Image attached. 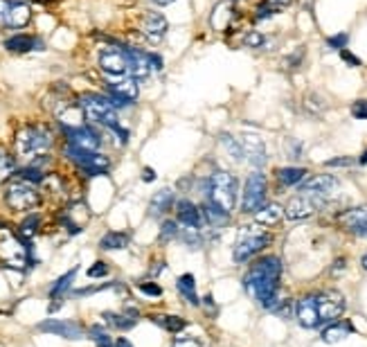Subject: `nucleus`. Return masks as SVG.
<instances>
[{"instance_id":"f257e3e1","label":"nucleus","mask_w":367,"mask_h":347,"mask_svg":"<svg viewBox=\"0 0 367 347\" xmlns=\"http://www.w3.org/2000/svg\"><path fill=\"white\" fill-rule=\"evenodd\" d=\"M282 260L278 255H263L250 264V269L244 275L246 293L257 300L263 309H275L280 300V280H282Z\"/></svg>"},{"instance_id":"f03ea898","label":"nucleus","mask_w":367,"mask_h":347,"mask_svg":"<svg viewBox=\"0 0 367 347\" xmlns=\"http://www.w3.org/2000/svg\"><path fill=\"white\" fill-rule=\"evenodd\" d=\"M54 145V133L48 124H25L16 133V154L20 158L34 160L48 154Z\"/></svg>"},{"instance_id":"7ed1b4c3","label":"nucleus","mask_w":367,"mask_h":347,"mask_svg":"<svg viewBox=\"0 0 367 347\" xmlns=\"http://www.w3.org/2000/svg\"><path fill=\"white\" fill-rule=\"evenodd\" d=\"M205 190H208V201H212L214 205H219L223 212L230 214L237 207V199H239V181L232 171H214L205 181Z\"/></svg>"},{"instance_id":"20e7f679","label":"nucleus","mask_w":367,"mask_h":347,"mask_svg":"<svg viewBox=\"0 0 367 347\" xmlns=\"http://www.w3.org/2000/svg\"><path fill=\"white\" fill-rule=\"evenodd\" d=\"M79 106H82L86 120L93 124L104 126V129L118 131L120 129V118H118V109L108 97L97 95V92H84L79 97Z\"/></svg>"},{"instance_id":"39448f33","label":"nucleus","mask_w":367,"mask_h":347,"mask_svg":"<svg viewBox=\"0 0 367 347\" xmlns=\"http://www.w3.org/2000/svg\"><path fill=\"white\" fill-rule=\"evenodd\" d=\"M270 241H273V237L261 226H257V224L255 226H244L237 235L232 257H235L237 264H246L255 255H259V252L266 248Z\"/></svg>"},{"instance_id":"423d86ee","label":"nucleus","mask_w":367,"mask_h":347,"mask_svg":"<svg viewBox=\"0 0 367 347\" xmlns=\"http://www.w3.org/2000/svg\"><path fill=\"white\" fill-rule=\"evenodd\" d=\"M5 203L14 212H32L41 205V192L37 185L25 178H11L5 190Z\"/></svg>"},{"instance_id":"0eeeda50","label":"nucleus","mask_w":367,"mask_h":347,"mask_svg":"<svg viewBox=\"0 0 367 347\" xmlns=\"http://www.w3.org/2000/svg\"><path fill=\"white\" fill-rule=\"evenodd\" d=\"M266 196H268V181L266 174L255 169L248 174L244 192H242V212L244 214H255L261 205H266Z\"/></svg>"},{"instance_id":"6e6552de","label":"nucleus","mask_w":367,"mask_h":347,"mask_svg":"<svg viewBox=\"0 0 367 347\" xmlns=\"http://www.w3.org/2000/svg\"><path fill=\"white\" fill-rule=\"evenodd\" d=\"M66 156L70 158L86 176H104V174L111 171V160L99 152H86V149H75L68 145Z\"/></svg>"},{"instance_id":"1a4fd4ad","label":"nucleus","mask_w":367,"mask_h":347,"mask_svg":"<svg viewBox=\"0 0 367 347\" xmlns=\"http://www.w3.org/2000/svg\"><path fill=\"white\" fill-rule=\"evenodd\" d=\"M316 296V305H318V316H320V325H329V322L340 320V316L345 314L347 303L345 296L336 288H325V291H318Z\"/></svg>"},{"instance_id":"9d476101","label":"nucleus","mask_w":367,"mask_h":347,"mask_svg":"<svg viewBox=\"0 0 367 347\" xmlns=\"http://www.w3.org/2000/svg\"><path fill=\"white\" fill-rule=\"evenodd\" d=\"M0 260L11 269H25L27 246L9 228H0Z\"/></svg>"},{"instance_id":"9b49d317","label":"nucleus","mask_w":367,"mask_h":347,"mask_svg":"<svg viewBox=\"0 0 367 347\" xmlns=\"http://www.w3.org/2000/svg\"><path fill=\"white\" fill-rule=\"evenodd\" d=\"M106 92H108V99L118 106H129V104H133L137 99V95H140V86H137V79L133 77H108L106 82Z\"/></svg>"},{"instance_id":"f8f14e48","label":"nucleus","mask_w":367,"mask_h":347,"mask_svg":"<svg viewBox=\"0 0 367 347\" xmlns=\"http://www.w3.org/2000/svg\"><path fill=\"white\" fill-rule=\"evenodd\" d=\"M32 20V7L20 0H0V25L7 30H23Z\"/></svg>"},{"instance_id":"ddd939ff","label":"nucleus","mask_w":367,"mask_h":347,"mask_svg":"<svg viewBox=\"0 0 367 347\" xmlns=\"http://www.w3.org/2000/svg\"><path fill=\"white\" fill-rule=\"evenodd\" d=\"M97 63L101 68V73H106L108 77H126L129 75V59H126L122 43L101 48L99 56H97Z\"/></svg>"},{"instance_id":"4468645a","label":"nucleus","mask_w":367,"mask_h":347,"mask_svg":"<svg viewBox=\"0 0 367 347\" xmlns=\"http://www.w3.org/2000/svg\"><path fill=\"white\" fill-rule=\"evenodd\" d=\"M323 205H325V201H320L318 196H311V194L300 192L297 196H293V199H291L289 203H286L284 217L291 219V221H302V219L313 217Z\"/></svg>"},{"instance_id":"2eb2a0df","label":"nucleus","mask_w":367,"mask_h":347,"mask_svg":"<svg viewBox=\"0 0 367 347\" xmlns=\"http://www.w3.org/2000/svg\"><path fill=\"white\" fill-rule=\"evenodd\" d=\"M340 190V181L336 176H331V174H318V176H311L306 178L302 185H300V192L304 194H311V196H318L320 201H329L334 199Z\"/></svg>"},{"instance_id":"dca6fc26","label":"nucleus","mask_w":367,"mask_h":347,"mask_svg":"<svg viewBox=\"0 0 367 347\" xmlns=\"http://www.w3.org/2000/svg\"><path fill=\"white\" fill-rule=\"evenodd\" d=\"M66 138H68V145L75 147V149H86V152H99L101 147V138L95 129H90L86 124H79V126H66L63 129Z\"/></svg>"},{"instance_id":"f3484780","label":"nucleus","mask_w":367,"mask_h":347,"mask_svg":"<svg viewBox=\"0 0 367 347\" xmlns=\"http://www.w3.org/2000/svg\"><path fill=\"white\" fill-rule=\"evenodd\" d=\"M169 30L167 18L156 9H147L140 16V34L149 43H160L165 39V34Z\"/></svg>"},{"instance_id":"a211bd4d","label":"nucleus","mask_w":367,"mask_h":347,"mask_svg":"<svg viewBox=\"0 0 367 347\" xmlns=\"http://www.w3.org/2000/svg\"><path fill=\"white\" fill-rule=\"evenodd\" d=\"M37 329L39 331H45V334H52V336L68 339V341L84 339V325H79V322H75V320H56V318H50V320L39 322Z\"/></svg>"},{"instance_id":"6ab92c4d","label":"nucleus","mask_w":367,"mask_h":347,"mask_svg":"<svg viewBox=\"0 0 367 347\" xmlns=\"http://www.w3.org/2000/svg\"><path fill=\"white\" fill-rule=\"evenodd\" d=\"M338 224L347 230V233L367 239V205H356L349 210L338 214Z\"/></svg>"},{"instance_id":"aec40b11","label":"nucleus","mask_w":367,"mask_h":347,"mask_svg":"<svg viewBox=\"0 0 367 347\" xmlns=\"http://www.w3.org/2000/svg\"><path fill=\"white\" fill-rule=\"evenodd\" d=\"M295 320L300 322L304 329H318L320 325V316H318V305H316V296L309 293L302 296L295 303Z\"/></svg>"},{"instance_id":"412c9836","label":"nucleus","mask_w":367,"mask_h":347,"mask_svg":"<svg viewBox=\"0 0 367 347\" xmlns=\"http://www.w3.org/2000/svg\"><path fill=\"white\" fill-rule=\"evenodd\" d=\"M242 140V147H244V158L248 160V163L252 167H263L266 165V145H263V140L259 135H252V133H246L244 138H239Z\"/></svg>"},{"instance_id":"4be33fe9","label":"nucleus","mask_w":367,"mask_h":347,"mask_svg":"<svg viewBox=\"0 0 367 347\" xmlns=\"http://www.w3.org/2000/svg\"><path fill=\"white\" fill-rule=\"evenodd\" d=\"M174 207H176V221L178 224H182L185 228H197V230L205 228L201 207L197 203H192L189 199H180V201H176Z\"/></svg>"},{"instance_id":"5701e85b","label":"nucleus","mask_w":367,"mask_h":347,"mask_svg":"<svg viewBox=\"0 0 367 347\" xmlns=\"http://www.w3.org/2000/svg\"><path fill=\"white\" fill-rule=\"evenodd\" d=\"M43 45H45L43 39L20 32V34H14V37H9V39L5 41V50L23 54V52H32V50H43Z\"/></svg>"},{"instance_id":"b1692460","label":"nucleus","mask_w":367,"mask_h":347,"mask_svg":"<svg viewBox=\"0 0 367 347\" xmlns=\"http://www.w3.org/2000/svg\"><path fill=\"white\" fill-rule=\"evenodd\" d=\"M104 320L108 322L111 327H116L120 331H126L137 325V320H140V311L133 309V307H126L120 314H113V311H104Z\"/></svg>"},{"instance_id":"393cba45","label":"nucleus","mask_w":367,"mask_h":347,"mask_svg":"<svg viewBox=\"0 0 367 347\" xmlns=\"http://www.w3.org/2000/svg\"><path fill=\"white\" fill-rule=\"evenodd\" d=\"M352 334H354V325L349 320H334L323 329L320 339H323V343H327V345H336L340 341H345L347 336H352Z\"/></svg>"},{"instance_id":"a878e982","label":"nucleus","mask_w":367,"mask_h":347,"mask_svg":"<svg viewBox=\"0 0 367 347\" xmlns=\"http://www.w3.org/2000/svg\"><path fill=\"white\" fill-rule=\"evenodd\" d=\"M201 207V214H203V224L205 228H210V230H221L228 221H230V214L223 212L219 205H214L212 201H205Z\"/></svg>"},{"instance_id":"bb28decb","label":"nucleus","mask_w":367,"mask_h":347,"mask_svg":"<svg viewBox=\"0 0 367 347\" xmlns=\"http://www.w3.org/2000/svg\"><path fill=\"white\" fill-rule=\"evenodd\" d=\"M284 219V207L280 203H266L255 212V224L263 228H275Z\"/></svg>"},{"instance_id":"cd10ccee","label":"nucleus","mask_w":367,"mask_h":347,"mask_svg":"<svg viewBox=\"0 0 367 347\" xmlns=\"http://www.w3.org/2000/svg\"><path fill=\"white\" fill-rule=\"evenodd\" d=\"M174 205H176L174 192H171L169 188H163V190L151 196V201H149V214H151V217H163Z\"/></svg>"},{"instance_id":"c85d7f7f","label":"nucleus","mask_w":367,"mask_h":347,"mask_svg":"<svg viewBox=\"0 0 367 347\" xmlns=\"http://www.w3.org/2000/svg\"><path fill=\"white\" fill-rule=\"evenodd\" d=\"M230 18H232V3L225 0V3H219L214 7L212 16H210V25L216 32H228L230 30Z\"/></svg>"},{"instance_id":"c756f323","label":"nucleus","mask_w":367,"mask_h":347,"mask_svg":"<svg viewBox=\"0 0 367 347\" xmlns=\"http://www.w3.org/2000/svg\"><path fill=\"white\" fill-rule=\"evenodd\" d=\"M306 167H295V165H289V167H280L275 171V176L278 181L284 185V188H295V185H302L306 181Z\"/></svg>"},{"instance_id":"7c9ffc66","label":"nucleus","mask_w":367,"mask_h":347,"mask_svg":"<svg viewBox=\"0 0 367 347\" xmlns=\"http://www.w3.org/2000/svg\"><path fill=\"white\" fill-rule=\"evenodd\" d=\"M176 288H178V293H180L182 298H185L187 305H192V307H199V305H201L199 293H197V280H194L192 273L180 275L178 282H176Z\"/></svg>"},{"instance_id":"2f4dec72","label":"nucleus","mask_w":367,"mask_h":347,"mask_svg":"<svg viewBox=\"0 0 367 347\" xmlns=\"http://www.w3.org/2000/svg\"><path fill=\"white\" fill-rule=\"evenodd\" d=\"M291 3L293 0H261L259 7L255 9L257 11L255 20H268L270 16L280 14V11H284V9H289Z\"/></svg>"},{"instance_id":"473e14b6","label":"nucleus","mask_w":367,"mask_h":347,"mask_svg":"<svg viewBox=\"0 0 367 347\" xmlns=\"http://www.w3.org/2000/svg\"><path fill=\"white\" fill-rule=\"evenodd\" d=\"M129 235L126 233H116V230H111L104 237L99 239V248L101 250H122L129 246Z\"/></svg>"},{"instance_id":"72a5a7b5","label":"nucleus","mask_w":367,"mask_h":347,"mask_svg":"<svg viewBox=\"0 0 367 347\" xmlns=\"http://www.w3.org/2000/svg\"><path fill=\"white\" fill-rule=\"evenodd\" d=\"M221 147L225 149V154L230 156L235 163H242V160H246L244 158V147H242V140H239V138H235V135H230V133H221Z\"/></svg>"},{"instance_id":"f704fd0d","label":"nucleus","mask_w":367,"mask_h":347,"mask_svg":"<svg viewBox=\"0 0 367 347\" xmlns=\"http://www.w3.org/2000/svg\"><path fill=\"white\" fill-rule=\"evenodd\" d=\"M75 275H77V269H70L66 275H61L59 280H56L52 286H50V298L52 300H61L66 296L68 288L73 286V280H75Z\"/></svg>"},{"instance_id":"c9c22d12","label":"nucleus","mask_w":367,"mask_h":347,"mask_svg":"<svg viewBox=\"0 0 367 347\" xmlns=\"http://www.w3.org/2000/svg\"><path fill=\"white\" fill-rule=\"evenodd\" d=\"M16 174V158L5 147H0V183L9 181Z\"/></svg>"},{"instance_id":"e433bc0d","label":"nucleus","mask_w":367,"mask_h":347,"mask_svg":"<svg viewBox=\"0 0 367 347\" xmlns=\"http://www.w3.org/2000/svg\"><path fill=\"white\" fill-rule=\"evenodd\" d=\"M151 320L156 322L158 327H163L165 331H171V334H178L187 327V322L182 320L180 316H151Z\"/></svg>"},{"instance_id":"4c0bfd02","label":"nucleus","mask_w":367,"mask_h":347,"mask_svg":"<svg viewBox=\"0 0 367 347\" xmlns=\"http://www.w3.org/2000/svg\"><path fill=\"white\" fill-rule=\"evenodd\" d=\"M242 41H244V48H252V50H266V45H268L266 34L255 32V30L246 32Z\"/></svg>"},{"instance_id":"58836bf2","label":"nucleus","mask_w":367,"mask_h":347,"mask_svg":"<svg viewBox=\"0 0 367 347\" xmlns=\"http://www.w3.org/2000/svg\"><path fill=\"white\" fill-rule=\"evenodd\" d=\"M304 109L311 115H323L327 111V102L323 95H318V92H309L304 97Z\"/></svg>"},{"instance_id":"ea45409f","label":"nucleus","mask_w":367,"mask_h":347,"mask_svg":"<svg viewBox=\"0 0 367 347\" xmlns=\"http://www.w3.org/2000/svg\"><path fill=\"white\" fill-rule=\"evenodd\" d=\"M178 237H180L178 221H174V219H167V221L163 224V228H160V241L167 244V241H174Z\"/></svg>"},{"instance_id":"a19ab883","label":"nucleus","mask_w":367,"mask_h":347,"mask_svg":"<svg viewBox=\"0 0 367 347\" xmlns=\"http://www.w3.org/2000/svg\"><path fill=\"white\" fill-rule=\"evenodd\" d=\"M39 224H41V217L39 214H30L25 221L20 224V235L23 239H32L34 235L39 233Z\"/></svg>"},{"instance_id":"79ce46f5","label":"nucleus","mask_w":367,"mask_h":347,"mask_svg":"<svg viewBox=\"0 0 367 347\" xmlns=\"http://www.w3.org/2000/svg\"><path fill=\"white\" fill-rule=\"evenodd\" d=\"M304 45H300V48H295L289 56L284 59V66H286V71H297L302 63H304Z\"/></svg>"},{"instance_id":"37998d69","label":"nucleus","mask_w":367,"mask_h":347,"mask_svg":"<svg viewBox=\"0 0 367 347\" xmlns=\"http://www.w3.org/2000/svg\"><path fill=\"white\" fill-rule=\"evenodd\" d=\"M90 339H93V343L97 345V347H116V343H113V339L108 336V334L101 329V327H90Z\"/></svg>"},{"instance_id":"c03bdc74","label":"nucleus","mask_w":367,"mask_h":347,"mask_svg":"<svg viewBox=\"0 0 367 347\" xmlns=\"http://www.w3.org/2000/svg\"><path fill=\"white\" fill-rule=\"evenodd\" d=\"M347 43H349V34L347 32H338V34H334V37H329L327 39V45L331 50H345L347 48Z\"/></svg>"},{"instance_id":"a18cd8bd","label":"nucleus","mask_w":367,"mask_h":347,"mask_svg":"<svg viewBox=\"0 0 367 347\" xmlns=\"http://www.w3.org/2000/svg\"><path fill=\"white\" fill-rule=\"evenodd\" d=\"M349 111L356 120H367V99H356L352 104Z\"/></svg>"},{"instance_id":"49530a36","label":"nucleus","mask_w":367,"mask_h":347,"mask_svg":"<svg viewBox=\"0 0 367 347\" xmlns=\"http://www.w3.org/2000/svg\"><path fill=\"white\" fill-rule=\"evenodd\" d=\"M137 288H140L144 296H151V298L163 296V288H160V284H156V282H140Z\"/></svg>"},{"instance_id":"de8ad7c7","label":"nucleus","mask_w":367,"mask_h":347,"mask_svg":"<svg viewBox=\"0 0 367 347\" xmlns=\"http://www.w3.org/2000/svg\"><path fill=\"white\" fill-rule=\"evenodd\" d=\"M354 163H356V160L349 158V156H338V158H331V160H327L325 167H329V169H334V167H352Z\"/></svg>"},{"instance_id":"09e8293b","label":"nucleus","mask_w":367,"mask_h":347,"mask_svg":"<svg viewBox=\"0 0 367 347\" xmlns=\"http://www.w3.org/2000/svg\"><path fill=\"white\" fill-rule=\"evenodd\" d=\"M286 149H289V156L291 158H302V152H304V145L300 142V140H293V138H291V140L289 142H286Z\"/></svg>"},{"instance_id":"8fccbe9b","label":"nucleus","mask_w":367,"mask_h":347,"mask_svg":"<svg viewBox=\"0 0 367 347\" xmlns=\"http://www.w3.org/2000/svg\"><path fill=\"white\" fill-rule=\"evenodd\" d=\"M104 275H108L106 262H95V264L88 269V277H104Z\"/></svg>"},{"instance_id":"3c124183","label":"nucleus","mask_w":367,"mask_h":347,"mask_svg":"<svg viewBox=\"0 0 367 347\" xmlns=\"http://www.w3.org/2000/svg\"><path fill=\"white\" fill-rule=\"evenodd\" d=\"M340 59L345 61V63H349L352 68H361V66H363V61L359 59V56H356V54H352L347 48H345V50H340Z\"/></svg>"},{"instance_id":"603ef678","label":"nucleus","mask_w":367,"mask_h":347,"mask_svg":"<svg viewBox=\"0 0 367 347\" xmlns=\"http://www.w3.org/2000/svg\"><path fill=\"white\" fill-rule=\"evenodd\" d=\"M345 257H340V260H336L334 262V269H331V273H340V271H345Z\"/></svg>"},{"instance_id":"864d4df0","label":"nucleus","mask_w":367,"mask_h":347,"mask_svg":"<svg viewBox=\"0 0 367 347\" xmlns=\"http://www.w3.org/2000/svg\"><path fill=\"white\" fill-rule=\"evenodd\" d=\"M156 178V171L154 169H149V167H144V171H142V181H154Z\"/></svg>"},{"instance_id":"5fc2aeb1","label":"nucleus","mask_w":367,"mask_h":347,"mask_svg":"<svg viewBox=\"0 0 367 347\" xmlns=\"http://www.w3.org/2000/svg\"><path fill=\"white\" fill-rule=\"evenodd\" d=\"M116 347H133V345H131L129 339H118V341H116Z\"/></svg>"},{"instance_id":"6e6d98bb","label":"nucleus","mask_w":367,"mask_h":347,"mask_svg":"<svg viewBox=\"0 0 367 347\" xmlns=\"http://www.w3.org/2000/svg\"><path fill=\"white\" fill-rule=\"evenodd\" d=\"M154 5H158V7H165V5H171V3H176V0H151Z\"/></svg>"},{"instance_id":"4d7b16f0","label":"nucleus","mask_w":367,"mask_h":347,"mask_svg":"<svg viewBox=\"0 0 367 347\" xmlns=\"http://www.w3.org/2000/svg\"><path fill=\"white\" fill-rule=\"evenodd\" d=\"M359 163H361V165H367V149H365V152H363V156L359 158Z\"/></svg>"},{"instance_id":"13d9d810","label":"nucleus","mask_w":367,"mask_h":347,"mask_svg":"<svg viewBox=\"0 0 367 347\" xmlns=\"http://www.w3.org/2000/svg\"><path fill=\"white\" fill-rule=\"evenodd\" d=\"M361 266H363V269L367 271V252H365V255L361 257Z\"/></svg>"},{"instance_id":"bf43d9fd","label":"nucleus","mask_w":367,"mask_h":347,"mask_svg":"<svg viewBox=\"0 0 367 347\" xmlns=\"http://www.w3.org/2000/svg\"><path fill=\"white\" fill-rule=\"evenodd\" d=\"M230 3H239V0H230Z\"/></svg>"}]
</instances>
